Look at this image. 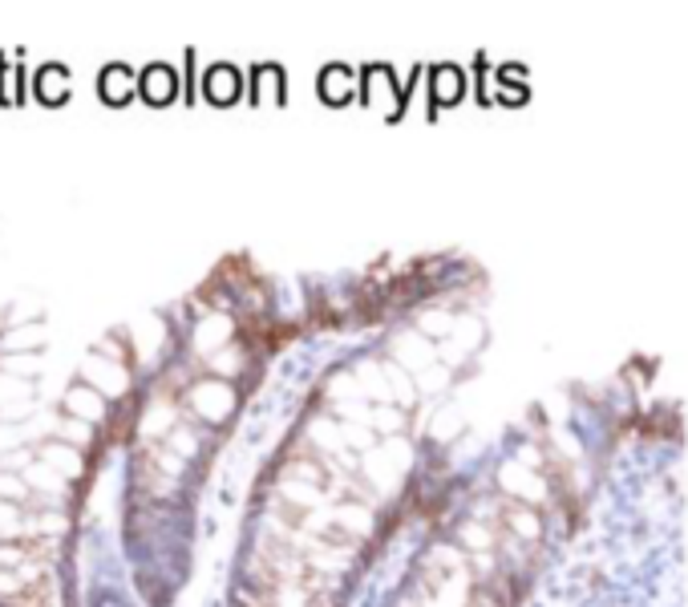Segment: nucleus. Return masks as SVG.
I'll return each instance as SVG.
<instances>
[{
	"label": "nucleus",
	"instance_id": "nucleus-4",
	"mask_svg": "<svg viewBox=\"0 0 688 607\" xmlns=\"http://www.w3.org/2000/svg\"><path fill=\"white\" fill-rule=\"evenodd\" d=\"M20 559H29L25 546H0V567H4V563H20Z\"/></svg>",
	"mask_w": 688,
	"mask_h": 607
},
{
	"label": "nucleus",
	"instance_id": "nucleus-2",
	"mask_svg": "<svg viewBox=\"0 0 688 607\" xmlns=\"http://www.w3.org/2000/svg\"><path fill=\"white\" fill-rule=\"evenodd\" d=\"M41 97L45 102H61L65 97V70H45L41 73Z\"/></svg>",
	"mask_w": 688,
	"mask_h": 607
},
{
	"label": "nucleus",
	"instance_id": "nucleus-3",
	"mask_svg": "<svg viewBox=\"0 0 688 607\" xmlns=\"http://www.w3.org/2000/svg\"><path fill=\"white\" fill-rule=\"evenodd\" d=\"M170 89H175V73L154 70V89H151L146 97H154V102H167V97H170Z\"/></svg>",
	"mask_w": 688,
	"mask_h": 607
},
{
	"label": "nucleus",
	"instance_id": "nucleus-1",
	"mask_svg": "<svg viewBox=\"0 0 688 607\" xmlns=\"http://www.w3.org/2000/svg\"><path fill=\"white\" fill-rule=\"evenodd\" d=\"M102 86H106L110 102H126V94H130V73H126V70H106Z\"/></svg>",
	"mask_w": 688,
	"mask_h": 607
}]
</instances>
